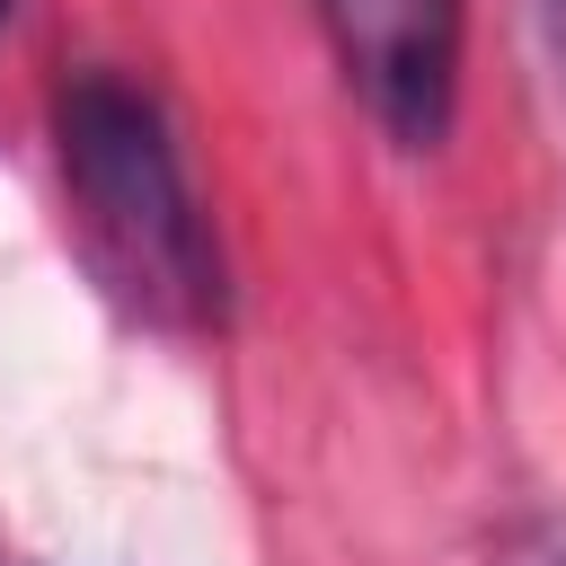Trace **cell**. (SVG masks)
I'll use <instances>...</instances> for the list:
<instances>
[{"label":"cell","instance_id":"1","mask_svg":"<svg viewBox=\"0 0 566 566\" xmlns=\"http://www.w3.org/2000/svg\"><path fill=\"white\" fill-rule=\"evenodd\" d=\"M53 159L97 274L133 310L168 327L221 318V248L150 88H133L124 71H71L53 88Z\"/></svg>","mask_w":566,"mask_h":566},{"label":"cell","instance_id":"2","mask_svg":"<svg viewBox=\"0 0 566 566\" xmlns=\"http://www.w3.org/2000/svg\"><path fill=\"white\" fill-rule=\"evenodd\" d=\"M318 27L336 44L345 88L371 106V124L398 150H433L460 106V0H318Z\"/></svg>","mask_w":566,"mask_h":566},{"label":"cell","instance_id":"3","mask_svg":"<svg viewBox=\"0 0 566 566\" xmlns=\"http://www.w3.org/2000/svg\"><path fill=\"white\" fill-rule=\"evenodd\" d=\"M504 566H566V522H531V531L504 548Z\"/></svg>","mask_w":566,"mask_h":566},{"label":"cell","instance_id":"4","mask_svg":"<svg viewBox=\"0 0 566 566\" xmlns=\"http://www.w3.org/2000/svg\"><path fill=\"white\" fill-rule=\"evenodd\" d=\"M9 18H18V0H0V35H9Z\"/></svg>","mask_w":566,"mask_h":566},{"label":"cell","instance_id":"5","mask_svg":"<svg viewBox=\"0 0 566 566\" xmlns=\"http://www.w3.org/2000/svg\"><path fill=\"white\" fill-rule=\"evenodd\" d=\"M0 566H18V557H0Z\"/></svg>","mask_w":566,"mask_h":566}]
</instances>
